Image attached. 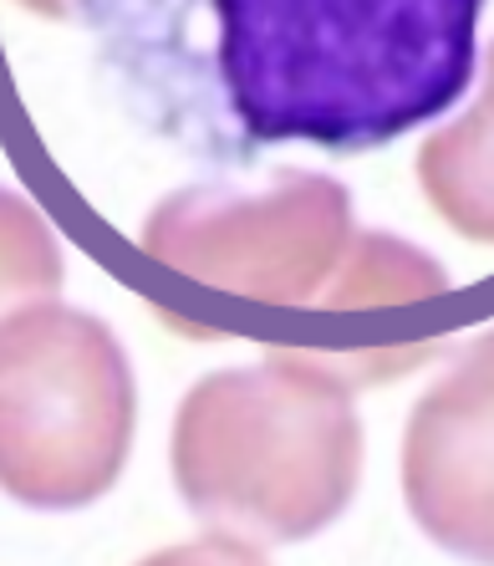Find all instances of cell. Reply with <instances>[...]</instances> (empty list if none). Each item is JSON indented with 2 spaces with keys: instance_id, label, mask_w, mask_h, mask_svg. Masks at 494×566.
<instances>
[{
  "instance_id": "cell-1",
  "label": "cell",
  "mask_w": 494,
  "mask_h": 566,
  "mask_svg": "<svg viewBox=\"0 0 494 566\" xmlns=\"http://www.w3.org/2000/svg\"><path fill=\"white\" fill-rule=\"evenodd\" d=\"M490 0H72L113 93L199 164L367 154L474 82Z\"/></svg>"
},
{
  "instance_id": "cell-2",
  "label": "cell",
  "mask_w": 494,
  "mask_h": 566,
  "mask_svg": "<svg viewBox=\"0 0 494 566\" xmlns=\"http://www.w3.org/2000/svg\"><path fill=\"white\" fill-rule=\"evenodd\" d=\"M174 485L220 536L296 546L326 531L362 480L351 378L312 353L220 368L174 413Z\"/></svg>"
},
{
  "instance_id": "cell-3",
  "label": "cell",
  "mask_w": 494,
  "mask_h": 566,
  "mask_svg": "<svg viewBox=\"0 0 494 566\" xmlns=\"http://www.w3.org/2000/svg\"><path fill=\"white\" fill-rule=\"evenodd\" d=\"M138 429L133 363L103 316L36 302L0 322V490L31 511L103 501Z\"/></svg>"
},
{
  "instance_id": "cell-4",
  "label": "cell",
  "mask_w": 494,
  "mask_h": 566,
  "mask_svg": "<svg viewBox=\"0 0 494 566\" xmlns=\"http://www.w3.org/2000/svg\"><path fill=\"white\" fill-rule=\"evenodd\" d=\"M357 240L332 174H281L265 195L195 185L158 199L138 230L154 265L255 306H316Z\"/></svg>"
},
{
  "instance_id": "cell-5",
  "label": "cell",
  "mask_w": 494,
  "mask_h": 566,
  "mask_svg": "<svg viewBox=\"0 0 494 566\" xmlns=\"http://www.w3.org/2000/svg\"><path fill=\"white\" fill-rule=\"evenodd\" d=\"M403 501L433 546L494 566V327L408 413Z\"/></svg>"
},
{
  "instance_id": "cell-6",
  "label": "cell",
  "mask_w": 494,
  "mask_h": 566,
  "mask_svg": "<svg viewBox=\"0 0 494 566\" xmlns=\"http://www.w3.org/2000/svg\"><path fill=\"white\" fill-rule=\"evenodd\" d=\"M418 189L449 230L469 245H494V41L469 113L433 128L413 158Z\"/></svg>"
},
{
  "instance_id": "cell-7",
  "label": "cell",
  "mask_w": 494,
  "mask_h": 566,
  "mask_svg": "<svg viewBox=\"0 0 494 566\" xmlns=\"http://www.w3.org/2000/svg\"><path fill=\"white\" fill-rule=\"evenodd\" d=\"M443 291H449V276L439 261H429L398 235L367 230L351 240L347 265L326 286L316 312H403V306L439 302Z\"/></svg>"
},
{
  "instance_id": "cell-8",
  "label": "cell",
  "mask_w": 494,
  "mask_h": 566,
  "mask_svg": "<svg viewBox=\"0 0 494 566\" xmlns=\"http://www.w3.org/2000/svg\"><path fill=\"white\" fill-rule=\"evenodd\" d=\"M62 291V240L27 195L0 185V322Z\"/></svg>"
},
{
  "instance_id": "cell-9",
  "label": "cell",
  "mask_w": 494,
  "mask_h": 566,
  "mask_svg": "<svg viewBox=\"0 0 494 566\" xmlns=\"http://www.w3.org/2000/svg\"><path fill=\"white\" fill-rule=\"evenodd\" d=\"M138 566H271L261 556V546H250L240 536H195V541H179V546H164V552L144 556Z\"/></svg>"
},
{
  "instance_id": "cell-10",
  "label": "cell",
  "mask_w": 494,
  "mask_h": 566,
  "mask_svg": "<svg viewBox=\"0 0 494 566\" xmlns=\"http://www.w3.org/2000/svg\"><path fill=\"white\" fill-rule=\"evenodd\" d=\"M15 6H27L31 15H46V21H66L72 15V0H15Z\"/></svg>"
}]
</instances>
